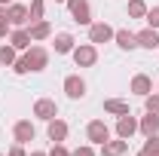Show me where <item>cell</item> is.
<instances>
[{
  "label": "cell",
  "mask_w": 159,
  "mask_h": 156,
  "mask_svg": "<svg viewBox=\"0 0 159 156\" xmlns=\"http://www.w3.org/2000/svg\"><path fill=\"white\" fill-rule=\"evenodd\" d=\"M25 58H28L31 74H40V71L49 67V49H46V46H37V43H31V49L25 52Z\"/></svg>",
  "instance_id": "6da1fadb"
},
{
  "label": "cell",
  "mask_w": 159,
  "mask_h": 156,
  "mask_svg": "<svg viewBox=\"0 0 159 156\" xmlns=\"http://www.w3.org/2000/svg\"><path fill=\"white\" fill-rule=\"evenodd\" d=\"M74 64L77 67H92L95 61H98V46L95 43H80V46H74Z\"/></svg>",
  "instance_id": "7a4b0ae2"
},
{
  "label": "cell",
  "mask_w": 159,
  "mask_h": 156,
  "mask_svg": "<svg viewBox=\"0 0 159 156\" xmlns=\"http://www.w3.org/2000/svg\"><path fill=\"white\" fill-rule=\"evenodd\" d=\"M86 138H89L95 147H101L104 141H110V126H107L104 119H92V122L86 126Z\"/></svg>",
  "instance_id": "3957f363"
},
{
  "label": "cell",
  "mask_w": 159,
  "mask_h": 156,
  "mask_svg": "<svg viewBox=\"0 0 159 156\" xmlns=\"http://www.w3.org/2000/svg\"><path fill=\"white\" fill-rule=\"evenodd\" d=\"M67 9H70V19L77 25H92V6H89V0H67Z\"/></svg>",
  "instance_id": "277c9868"
},
{
  "label": "cell",
  "mask_w": 159,
  "mask_h": 156,
  "mask_svg": "<svg viewBox=\"0 0 159 156\" xmlns=\"http://www.w3.org/2000/svg\"><path fill=\"white\" fill-rule=\"evenodd\" d=\"M6 19H9V25L12 28H25V25H31V12H28V6L25 3H9L6 6Z\"/></svg>",
  "instance_id": "5b68a950"
},
{
  "label": "cell",
  "mask_w": 159,
  "mask_h": 156,
  "mask_svg": "<svg viewBox=\"0 0 159 156\" xmlns=\"http://www.w3.org/2000/svg\"><path fill=\"white\" fill-rule=\"evenodd\" d=\"M113 34H116V31H113L107 21H92V25H89V43H95V46H98V43H110Z\"/></svg>",
  "instance_id": "8992f818"
},
{
  "label": "cell",
  "mask_w": 159,
  "mask_h": 156,
  "mask_svg": "<svg viewBox=\"0 0 159 156\" xmlns=\"http://www.w3.org/2000/svg\"><path fill=\"white\" fill-rule=\"evenodd\" d=\"M64 95L70 98V101H80V98H86V80L80 77V74H70V77H64Z\"/></svg>",
  "instance_id": "52a82bcc"
},
{
  "label": "cell",
  "mask_w": 159,
  "mask_h": 156,
  "mask_svg": "<svg viewBox=\"0 0 159 156\" xmlns=\"http://www.w3.org/2000/svg\"><path fill=\"white\" fill-rule=\"evenodd\" d=\"M34 117L43 119V122L55 119V117H58V104H55L52 98H37V101H34Z\"/></svg>",
  "instance_id": "ba28073f"
},
{
  "label": "cell",
  "mask_w": 159,
  "mask_h": 156,
  "mask_svg": "<svg viewBox=\"0 0 159 156\" xmlns=\"http://www.w3.org/2000/svg\"><path fill=\"white\" fill-rule=\"evenodd\" d=\"M12 138H16L19 144H31V141L37 138V126H34L31 119H19V122L12 126Z\"/></svg>",
  "instance_id": "9c48e42d"
},
{
  "label": "cell",
  "mask_w": 159,
  "mask_h": 156,
  "mask_svg": "<svg viewBox=\"0 0 159 156\" xmlns=\"http://www.w3.org/2000/svg\"><path fill=\"white\" fill-rule=\"evenodd\" d=\"M138 132V119L132 117V113H125V117H116V138H125V141H132V135Z\"/></svg>",
  "instance_id": "30bf717a"
},
{
  "label": "cell",
  "mask_w": 159,
  "mask_h": 156,
  "mask_svg": "<svg viewBox=\"0 0 159 156\" xmlns=\"http://www.w3.org/2000/svg\"><path fill=\"white\" fill-rule=\"evenodd\" d=\"M113 43H116L122 52H132V49H138V37H135V31H129V28H119L116 34H113Z\"/></svg>",
  "instance_id": "8fae6325"
},
{
  "label": "cell",
  "mask_w": 159,
  "mask_h": 156,
  "mask_svg": "<svg viewBox=\"0 0 159 156\" xmlns=\"http://www.w3.org/2000/svg\"><path fill=\"white\" fill-rule=\"evenodd\" d=\"M67 132H70V129H67V122H64V119H58V117L46 122V135H49V141H52V144L64 141V138H67Z\"/></svg>",
  "instance_id": "7c38bea8"
},
{
  "label": "cell",
  "mask_w": 159,
  "mask_h": 156,
  "mask_svg": "<svg viewBox=\"0 0 159 156\" xmlns=\"http://www.w3.org/2000/svg\"><path fill=\"white\" fill-rule=\"evenodd\" d=\"M28 34H31V40H34V43H43V40L52 37V25H49L46 19L31 21V25H28Z\"/></svg>",
  "instance_id": "4fadbf2b"
},
{
  "label": "cell",
  "mask_w": 159,
  "mask_h": 156,
  "mask_svg": "<svg viewBox=\"0 0 159 156\" xmlns=\"http://www.w3.org/2000/svg\"><path fill=\"white\" fill-rule=\"evenodd\" d=\"M31 43H34V40H31V34H28V28H16V31L9 34V46H12L16 52H28Z\"/></svg>",
  "instance_id": "5bb4252c"
},
{
  "label": "cell",
  "mask_w": 159,
  "mask_h": 156,
  "mask_svg": "<svg viewBox=\"0 0 159 156\" xmlns=\"http://www.w3.org/2000/svg\"><path fill=\"white\" fill-rule=\"evenodd\" d=\"M125 150H129L125 138H110V141L101 144V156H125Z\"/></svg>",
  "instance_id": "9a60e30c"
},
{
  "label": "cell",
  "mask_w": 159,
  "mask_h": 156,
  "mask_svg": "<svg viewBox=\"0 0 159 156\" xmlns=\"http://www.w3.org/2000/svg\"><path fill=\"white\" fill-rule=\"evenodd\" d=\"M135 37H138V46H141V49H150V52L159 49V31H156V28H144V31H138Z\"/></svg>",
  "instance_id": "2e32d148"
},
{
  "label": "cell",
  "mask_w": 159,
  "mask_h": 156,
  "mask_svg": "<svg viewBox=\"0 0 159 156\" xmlns=\"http://www.w3.org/2000/svg\"><path fill=\"white\" fill-rule=\"evenodd\" d=\"M129 89H132V92H135V95H150V92H153V80L147 77V74H135V77H132V83H129Z\"/></svg>",
  "instance_id": "e0dca14e"
},
{
  "label": "cell",
  "mask_w": 159,
  "mask_h": 156,
  "mask_svg": "<svg viewBox=\"0 0 159 156\" xmlns=\"http://www.w3.org/2000/svg\"><path fill=\"white\" fill-rule=\"evenodd\" d=\"M74 46H77L74 34H67V31L55 34V55H70V52H74Z\"/></svg>",
  "instance_id": "ac0fdd59"
},
{
  "label": "cell",
  "mask_w": 159,
  "mask_h": 156,
  "mask_svg": "<svg viewBox=\"0 0 159 156\" xmlns=\"http://www.w3.org/2000/svg\"><path fill=\"white\" fill-rule=\"evenodd\" d=\"M138 132H141L144 138L159 135V117H156V113H147V117H141V119H138Z\"/></svg>",
  "instance_id": "d6986e66"
},
{
  "label": "cell",
  "mask_w": 159,
  "mask_h": 156,
  "mask_svg": "<svg viewBox=\"0 0 159 156\" xmlns=\"http://www.w3.org/2000/svg\"><path fill=\"white\" fill-rule=\"evenodd\" d=\"M104 113H110V117H125V113H132V107H129L125 101H119V98H107V101H104Z\"/></svg>",
  "instance_id": "ffe728a7"
},
{
  "label": "cell",
  "mask_w": 159,
  "mask_h": 156,
  "mask_svg": "<svg viewBox=\"0 0 159 156\" xmlns=\"http://www.w3.org/2000/svg\"><path fill=\"white\" fill-rule=\"evenodd\" d=\"M138 156H159V135H150L144 141V147L138 150Z\"/></svg>",
  "instance_id": "44dd1931"
},
{
  "label": "cell",
  "mask_w": 159,
  "mask_h": 156,
  "mask_svg": "<svg viewBox=\"0 0 159 156\" xmlns=\"http://www.w3.org/2000/svg\"><path fill=\"white\" fill-rule=\"evenodd\" d=\"M16 58H19V55H16V49H12L9 43H3V46H0V64H3V67H12Z\"/></svg>",
  "instance_id": "7402d4cb"
},
{
  "label": "cell",
  "mask_w": 159,
  "mask_h": 156,
  "mask_svg": "<svg viewBox=\"0 0 159 156\" xmlns=\"http://www.w3.org/2000/svg\"><path fill=\"white\" fill-rule=\"evenodd\" d=\"M147 9H150V6H147L144 0H129V19H144Z\"/></svg>",
  "instance_id": "603a6c76"
},
{
  "label": "cell",
  "mask_w": 159,
  "mask_h": 156,
  "mask_svg": "<svg viewBox=\"0 0 159 156\" xmlns=\"http://www.w3.org/2000/svg\"><path fill=\"white\" fill-rule=\"evenodd\" d=\"M28 12H31V21H40V19H46V0H31Z\"/></svg>",
  "instance_id": "cb8c5ba5"
},
{
  "label": "cell",
  "mask_w": 159,
  "mask_h": 156,
  "mask_svg": "<svg viewBox=\"0 0 159 156\" xmlns=\"http://www.w3.org/2000/svg\"><path fill=\"white\" fill-rule=\"evenodd\" d=\"M144 110H147V113H156V117H159V92H150V95H144Z\"/></svg>",
  "instance_id": "d4e9b609"
},
{
  "label": "cell",
  "mask_w": 159,
  "mask_h": 156,
  "mask_svg": "<svg viewBox=\"0 0 159 156\" xmlns=\"http://www.w3.org/2000/svg\"><path fill=\"white\" fill-rule=\"evenodd\" d=\"M144 21H147V28H156L159 31V6H150L147 16H144Z\"/></svg>",
  "instance_id": "484cf974"
},
{
  "label": "cell",
  "mask_w": 159,
  "mask_h": 156,
  "mask_svg": "<svg viewBox=\"0 0 159 156\" xmlns=\"http://www.w3.org/2000/svg\"><path fill=\"white\" fill-rule=\"evenodd\" d=\"M12 71L19 74V77H25V74H31V67H28V58L21 55V58H16V64H12Z\"/></svg>",
  "instance_id": "4316f807"
},
{
  "label": "cell",
  "mask_w": 159,
  "mask_h": 156,
  "mask_svg": "<svg viewBox=\"0 0 159 156\" xmlns=\"http://www.w3.org/2000/svg\"><path fill=\"white\" fill-rule=\"evenodd\" d=\"M70 156H95V144H83L77 150H70Z\"/></svg>",
  "instance_id": "83f0119b"
},
{
  "label": "cell",
  "mask_w": 159,
  "mask_h": 156,
  "mask_svg": "<svg viewBox=\"0 0 159 156\" xmlns=\"http://www.w3.org/2000/svg\"><path fill=\"white\" fill-rule=\"evenodd\" d=\"M49 156H70V150L64 147V141H58V144H52V150H49Z\"/></svg>",
  "instance_id": "f1b7e54d"
},
{
  "label": "cell",
  "mask_w": 159,
  "mask_h": 156,
  "mask_svg": "<svg viewBox=\"0 0 159 156\" xmlns=\"http://www.w3.org/2000/svg\"><path fill=\"white\" fill-rule=\"evenodd\" d=\"M6 156H28V150H25V144H19V141H16V144L6 150Z\"/></svg>",
  "instance_id": "f546056e"
},
{
  "label": "cell",
  "mask_w": 159,
  "mask_h": 156,
  "mask_svg": "<svg viewBox=\"0 0 159 156\" xmlns=\"http://www.w3.org/2000/svg\"><path fill=\"white\" fill-rule=\"evenodd\" d=\"M6 31H9V21H0V40L6 37Z\"/></svg>",
  "instance_id": "4dcf8cb0"
},
{
  "label": "cell",
  "mask_w": 159,
  "mask_h": 156,
  "mask_svg": "<svg viewBox=\"0 0 159 156\" xmlns=\"http://www.w3.org/2000/svg\"><path fill=\"white\" fill-rule=\"evenodd\" d=\"M28 156H49V153H46V150H31Z\"/></svg>",
  "instance_id": "1f68e13d"
},
{
  "label": "cell",
  "mask_w": 159,
  "mask_h": 156,
  "mask_svg": "<svg viewBox=\"0 0 159 156\" xmlns=\"http://www.w3.org/2000/svg\"><path fill=\"white\" fill-rule=\"evenodd\" d=\"M0 21H9L6 19V6H0Z\"/></svg>",
  "instance_id": "d6a6232c"
},
{
  "label": "cell",
  "mask_w": 159,
  "mask_h": 156,
  "mask_svg": "<svg viewBox=\"0 0 159 156\" xmlns=\"http://www.w3.org/2000/svg\"><path fill=\"white\" fill-rule=\"evenodd\" d=\"M9 3H12V0H0V6H9Z\"/></svg>",
  "instance_id": "836d02e7"
},
{
  "label": "cell",
  "mask_w": 159,
  "mask_h": 156,
  "mask_svg": "<svg viewBox=\"0 0 159 156\" xmlns=\"http://www.w3.org/2000/svg\"><path fill=\"white\" fill-rule=\"evenodd\" d=\"M52 3H67V0H52Z\"/></svg>",
  "instance_id": "e575fe53"
},
{
  "label": "cell",
  "mask_w": 159,
  "mask_h": 156,
  "mask_svg": "<svg viewBox=\"0 0 159 156\" xmlns=\"http://www.w3.org/2000/svg\"><path fill=\"white\" fill-rule=\"evenodd\" d=\"M156 92H159V83H156Z\"/></svg>",
  "instance_id": "d590c367"
},
{
  "label": "cell",
  "mask_w": 159,
  "mask_h": 156,
  "mask_svg": "<svg viewBox=\"0 0 159 156\" xmlns=\"http://www.w3.org/2000/svg\"><path fill=\"white\" fill-rule=\"evenodd\" d=\"M0 156H6V153H0Z\"/></svg>",
  "instance_id": "8d00e7d4"
}]
</instances>
